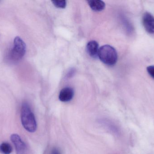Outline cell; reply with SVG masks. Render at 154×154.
<instances>
[{
  "instance_id": "cell-1",
  "label": "cell",
  "mask_w": 154,
  "mask_h": 154,
  "mask_svg": "<svg viewBox=\"0 0 154 154\" xmlns=\"http://www.w3.org/2000/svg\"><path fill=\"white\" fill-rule=\"evenodd\" d=\"M21 120L23 127L30 133H34L37 129V123L35 116L29 105L24 102L21 109Z\"/></svg>"
},
{
  "instance_id": "cell-2",
  "label": "cell",
  "mask_w": 154,
  "mask_h": 154,
  "mask_svg": "<svg viewBox=\"0 0 154 154\" xmlns=\"http://www.w3.org/2000/svg\"><path fill=\"white\" fill-rule=\"evenodd\" d=\"M100 59L103 63L108 66H113L117 61L118 54L116 49L109 45L100 47L98 55Z\"/></svg>"
},
{
  "instance_id": "cell-3",
  "label": "cell",
  "mask_w": 154,
  "mask_h": 154,
  "mask_svg": "<svg viewBox=\"0 0 154 154\" xmlns=\"http://www.w3.org/2000/svg\"><path fill=\"white\" fill-rule=\"evenodd\" d=\"M26 46L22 39L17 36L14 40L12 49L9 53V60L15 62L20 60L25 55Z\"/></svg>"
},
{
  "instance_id": "cell-4",
  "label": "cell",
  "mask_w": 154,
  "mask_h": 154,
  "mask_svg": "<svg viewBox=\"0 0 154 154\" xmlns=\"http://www.w3.org/2000/svg\"><path fill=\"white\" fill-rule=\"evenodd\" d=\"M11 141L15 146L17 154H25L27 147L25 143L18 135L14 134L11 136Z\"/></svg>"
},
{
  "instance_id": "cell-5",
  "label": "cell",
  "mask_w": 154,
  "mask_h": 154,
  "mask_svg": "<svg viewBox=\"0 0 154 154\" xmlns=\"http://www.w3.org/2000/svg\"><path fill=\"white\" fill-rule=\"evenodd\" d=\"M143 24L147 32L151 34L154 33V17L151 13L146 12L144 14Z\"/></svg>"
},
{
  "instance_id": "cell-6",
  "label": "cell",
  "mask_w": 154,
  "mask_h": 154,
  "mask_svg": "<svg viewBox=\"0 0 154 154\" xmlns=\"http://www.w3.org/2000/svg\"><path fill=\"white\" fill-rule=\"evenodd\" d=\"M74 96V91L73 89L67 87L61 90L59 96V98L62 102H69L73 99Z\"/></svg>"
},
{
  "instance_id": "cell-7",
  "label": "cell",
  "mask_w": 154,
  "mask_h": 154,
  "mask_svg": "<svg viewBox=\"0 0 154 154\" xmlns=\"http://www.w3.org/2000/svg\"><path fill=\"white\" fill-rule=\"evenodd\" d=\"M99 44L96 41L89 42L87 45V51L88 54L93 58H97L98 55Z\"/></svg>"
},
{
  "instance_id": "cell-8",
  "label": "cell",
  "mask_w": 154,
  "mask_h": 154,
  "mask_svg": "<svg viewBox=\"0 0 154 154\" xmlns=\"http://www.w3.org/2000/svg\"><path fill=\"white\" fill-rule=\"evenodd\" d=\"M88 3L91 8L95 11H100L105 9V3L100 0H90Z\"/></svg>"
},
{
  "instance_id": "cell-9",
  "label": "cell",
  "mask_w": 154,
  "mask_h": 154,
  "mask_svg": "<svg viewBox=\"0 0 154 154\" xmlns=\"http://www.w3.org/2000/svg\"><path fill=\"white\" fill-rule=\"evenodd\" d=\"M12 151V148L10 144L3 143L0 145V152L3 154H10Z\"/></svg>"
},
{
  "instance_id": "cell-10",
  "label": "cell",
  "mask_w": 154,
  "mask_h": 154,
  "mask_svg": "<svg viewBox=\"0 0 154 154\" xmlns=\"http://www.w3.org/2000/svg\"><path fill=\"white\" fill-rule=\"evenodd\" d=\"M52 2L55 6L59 8H65L66 6V1H53Z\"/></svg>"
},
{
  "instance_id": "cell-11",
  "label": "cell",
  "mask_w": 154,
  "mask_h": 154,
  "mask_svg": "<svg viewBox=\"0 0 154 154\" xmlns=\"http://www.w3.org/2000/svg\"><path fill=\"white\" fill-rule=\"evenodd\" d=\"M146 70H147L148 74L151 76V77L154 79V66H149L147 67Z\"/></svg>"
},
{
  "instance_id": "cell-12",
  "label": "cell",
  "mask_w": 154,
  "mask_h": 154,
  "mask_svg": "<svg viewBox=\"0 0 154 154\" xmlns=\"http://www.w3.org/2000/svg\"><path fill=\"white\" fill-rule=\"evenodd\" d=\"M50 154H61V153L59 149L56 147H54L51 150Z\"/></svg>"
}]
</instances>
